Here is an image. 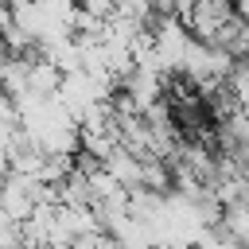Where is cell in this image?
Returning <instances> with one entry per match:
<instances>
[{
  "instance_id": "1",
  "label": "cell",
  "mask_w": 249,
  "mask_h": 249,
  "mask_svg": "<svg viewBox=\"0 0 249 249\" xmlns=\"http://www.w3.org/2000/svg\"><path fill=\"white\" fill-rule=\"evenodd\" d=\"M222 156H226V163H230L237 175H249V136L230 140V144L222 148Z\"/></svg>"
}]
</instances>
